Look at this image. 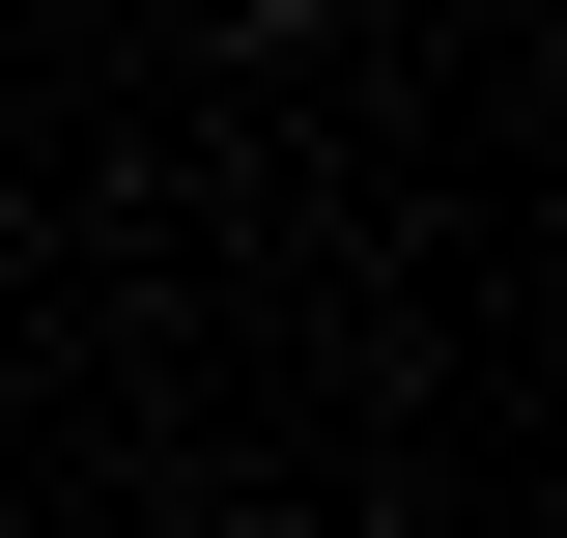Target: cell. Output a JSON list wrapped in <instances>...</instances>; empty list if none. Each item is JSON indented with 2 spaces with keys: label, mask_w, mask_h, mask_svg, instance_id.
Listing matches in <instances>:
<instances>
[{
  "label": "cell",
  "mask_w": 567,
  "mask_h": 538,
  "mask_svg": "<svg viewBox=\"0 0 567 538\" xmlns=\"http://www.w3.org/2000/svg\"><path fill=\"white\" fill-rule=\"evenodd\" d=\"M256 29H312V0H256Z\"/></svg>",
  "instance_id": "obj_1"
}]
</instances>
